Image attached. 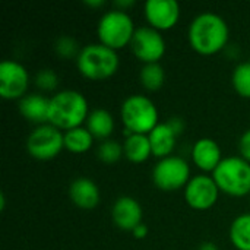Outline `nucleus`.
<instances>
[{"instance_id":"nucleus-26","label":"nucleus","mask_w":250,"mask_h":250,"mask_svg":"<svg viewBox=\"0 0 250 250\" xmlns=\"http://www.w3.org/2000/svg\"><path fill=\"white\" fill-rule=\"evenodd\" d=\"M56 51L62 56V57H73L79 54L81 50H78V44L72 37H62L57 40L56 42Z\"/></svg>"},{"instance_id":"nucleus-20","label":"nucleus","mask_w":250,"mask_h":250,"mask_svg":"<svg viewBox=\"0 0 250 250\" xmlns=\"http://www.w3.org/2000/svg\"><path fill=\"white\" fill-rule=\"evenodd\" d=\"M94 136L86 127H75L64 132V148L73 154H83L91 149Z\"/></svg>"},{"instance_id":"nucleus-6","label":"nucleus","mask_w":250,"mask_h":250,"mask_svg":"<svg viewBox=\"0 0 250 250\" xmlns=\"http://www.w3.org/2000/svg\"><path fill=\"white\" fill-rule=\"evenodd\" d=\"M136 28L132 16L126 10L111 9L105 12L98 22V38L100 42L113 48L120 50L130 44Z\"/></svg>"},{"instance_id":"nucleus-22","label":"nucleus","mask_w":250,"mask_h":250,"mask_svg":"<svg viewBox=\"0 0 250 250\" xmlns=\"http://www.w3.org/2000/svg\"><path fill=\"white\" fill-rule=\"evenodd\" d=\"M139 79L148 91H157L164 85L166 72L160 63H148L142 67Z\"/></svg>"},{"instance_id":"nucleus-27","label":"nucleus","mask_w":250,"mask_h":250,"mask_svg":"<svg viewBox=\"0 0 250 250\" xmlns=\"http://www.w3.org/2000/svg\"><path fill=\"white\" fill-rule=\"evenodd\" d=\"M239 149H240V154L242 157L249 161L250 163V129H248L242 138H240V142H239Z\"/></svg>"},{"instance_id":"nucleus-19","label":"nucleus","mask_w":250,"mask_h":250,"mask_svg":"<svg viewBox=\"0 0 250 250\" xmlns=\"http://www.w3.org/2000/svg\"><path fill=\"white\" fill-rule=\"evenodd\" d=\"M86 129L92 133L94 138L107 141L114 130L113 114L104 108H97L91 111L86 119Z\"/></svg>"},{"instance_id":"nucleus-8","label":"nucleus","mask_w":250,"mask_h":250,"mask_svg":"<svg viewBox=\"0 0 250 250\" xmlns=\"http://www.w3.org/2000/svg\"><path fill=\"white\" fill-rule=\"evenodd\" d=\"M64 148V135L53 125H41L35 127L28 139L26 149L37 160H51Z\"/></svg>"},{"instance_id":"nucleus-17","label":"nucleus","mask_w":250,"mask_h":250,"mask_svg":"<svg viewBox=\"0 0 250 250\" xmlns=\"http://www.w3.org/2000/svg\"><path fill=\"white\" fill-rule=\"evenodd\" d=\"M48 105L50 98L41 94H28L19 100L18 108L26 120L41 126L48 123Z\"/></svg>"},{"instance_id":"nucleus-23","label":"nucleus","mask_w":250,"mask_h":250,"mask_svg":"<svg viewBox=\"0 0 250 250\" xmlns=\"http://www.w3.org/2000/svg\"><path fill=\"white\" fill-rule=\"evenodd\" d=\"M231 82L240 97L250 98V62H243L236 66Z\"/></svg>"},{"instance_id":"nucleus-28","label":"nucleus","mask_w":250,"mask_h":250,"mask_svg":"<svg viewBox=\"0 0 250 250\" xmlns=\"http://www.w3.org/2000/svg\"><path fill=\"white\" fill-rule=\"evenodd\" d=\"M133 236L136 237V239H144V237H146V234H148V227L144 224V223H141L138 227H135L133 229Z\"/></svg>"},{"instance_id":"nucleus-9","label":"nucleus","mask_w":250,"mask_h":250,"mask_svg":"<svg viewBox=\"0 0 250 250\" xmlns=\"http://www.w3.org/2000/svg\"><path fill=\"white\" fill-rule=\"evenodd\" d=\"M133 54L145 64L158 63L166 53V40L161 32L152 26L136 28L130 41Z\"/></svg>"},{"instance_id":"nucleus-25","label":"nucleus","mask_w":250,"mask_h":250,"mask_svg":"<svg viewBox=\"0 0 250 250\" xmlns=\"http://www.w3.org/2000/svg\"><path fill=\"white\" fill-rule=\"evenodd\" d=\"M35 81H37L38 88H41L42 91H53L57 88V83H59V78L56 72L51 69H41L37 73Z\"/></svg>"},{"instance_id":"nucleus-12","label":"nucleus","mask_w":250,"mask_h":250,"mask_svg":"<svg viewBox=\"0 0 250 250\" xmlns=\"http://www.w3.org/2000/svg\"><path fill=\"white\" fill-rule=\"evenodd\" d=\"M144 9L149 26L158 31L173 28L180 18V4L176 0H146Z\"/></svg>"},{"instance_id":"nucleus-11","label":"nucleus","mask_w":250,"mask_h":250,"mask_svg":"<svg viewBox=\"0 0 250 250\" xmlns=\"http://www.w3.org/2000/svg\"><path fill=\"white\" fill-rule=\"evenodd\" d=\"M220 195V189L214 177L207 174L195 176L185 188V198L190 208L198 211L209 209L215 205Z\"/></svg>"},{"instance_id":"nucleus-13","label":"nucleus","mask_w":250,"mask_h":250,"mask_svg":"<svg viewBox=\"0 0 250 250\" xmlns=\"http://www.w3.org/2000/svg\"><path fill=\"white\" fill-rule=\"evenodd\" d=\"M142 215L141 204L132 196H120L111 208L113 223L126 231H133V229L142 223Z\"/></svg>"},{"instance_id":"nucleus-24","label":"nucleus","mask_w":250,"mask_h":250,"mask_svg":"<svg viewBox=\"0 0 250 250\" xmlns=\"http://www.w3.org/2000/svg\"><path fill=\"white\" fill-rule=\"evenodd\" d=\"M123 154V145L117 144L113 139L103 141L98 146V158L105 164H114L122 158Z\"/></svg>"},{"instance_id":"nucleus-16","label":"nucleus","mask_w":250,"mask_h":250,"mask_svg":"<svg viewBox=\"0 0 250 250\" xmlns=\"http://www.w3.org/2000/svg\"><path fill=\"white\" fill-rule=\"evenodd\" d=\"M177 135L179 133L176 132V129L171 126L170 122L158 123L152 129V132L148 135L149 142H151V148H152V155L160 157V158L170 157L176 148Z\"/></svg>"},{"instance_id":"nucleus-14","label":"nucleus","mask_w":250,"mask_h":250,"mask_svg":"<svg viewBox=\"0 0 250 250\" xmlns=\"http://www.w3.org/2000/svg\"><path fill=\"white\" fill-rule=\"evenodd\" d=\"M192 160L202 171H212L223 161L220 145L211 138H201L193 144Z\"/></svg>"},{"instance_id":"nucleus-21","label":"nucleus","mask_w":250,"mask_h":250,"mask_svg":"<svg viewBox=\"0 0 250 250\" xmlns=\"http://www.w3.org/2000/svg\"><path fill=\"white\" fill-rule=\"evenodd\" d=\"M230 240L237 250H250V214L239 215L231 223Z\"/></svg>"},{"instance_id":"nucleus-30","label":"nucleus","mask_w":250,"mask_h":250,"mask_svg":"<svg viewBox=\"0 0 250 250\" xmlns=\"http://www.w3.org/2000/svg\"><path fill=\"white\" fill-rule=\"evenodd\" d=\"M86 4H91V6H101V4H104V1H103V0H100V1H86Z\"/></svg>"},{"instance_id":"nucleus-1","label":"nucleus","mask_w":250,"mask_h":250,"mask_svg":"<svg viewBox=\"0 0 250 250\" xmlns=\"http://www.w3.org/2000/svg\"><path fill=\"white\" fill-rule=\"evenodd\" d=\"M188 37L195 51L209 56L226 47L230 37V29L226 19L218 13L202 12L190 22Z\"/></svg>"},{"instance_id":"nucleus-2","label":"nucleus","mask_w":250,"mask_h":250,"mask_svg":"<svg viewBox=\"0 0 250 250\" xmlns=\"http://www.w3.org/2000/svg\"><path fill=\"white\" fill-rule=\"evenodd\" d=\"M88 101L82 92L76 89H63L50 98L48 125L57 129L70 130L82 126L88 119Z\"/></svg>"},{"instance_id":"nucleus-7","label":"nucleus","mask_w":250,"mask_h":250,"mask_svg":"<svg viewBox=\"0 0 250 250\" xmlns=\"http://www.w3.org/2000/svg\"><path fill=\"white\" fill-rule=\"evenodd\" d=\"M190 179V167L188 161L177 155L161 158L152 170V180L155 186L166 192L186 188Z\"/></svg>"},{"instance_id":"nucleus-10","label":"nucleus","mask_w":250,"mask_h":250,"mask_svg":"<svg viewBox=\"0 0 250 250\" xmlns=\"http://www.w3.org/2000/svg\"><path fill=\"white\" fill-rule=\"evenodd\" d=\"M29 85V75L23 64L16 60L0 63V95L4 100H21Z\"/></svg>"},{"instance_id":"nucleus-15","label":"nucleus","mask_w":250,"mask_h":250,"mask_svg":"<svg viewBox=\"0 0 250 250\" xmlns=\"http://www.w3.org/2000/svg\"><path fill=\"white\" fill-rule=\"evenodd\" d=\"M72 202L82 209H92L100 204V189L88 177H78L69 186Z\"/></svg>"},{"instance_id":"nucleus-5","label":"nucleus","mask_w":250,"mask_h":250,"mask_svg":"<svg viewBox=\"0 0 250 250\" xmlns=\"http://www.w3.org/2000/svg\"><path fill=\"white\" fill-rule=\"evenodd\" d=\"M212 177L220 190L230 196L250 193V163L243 157H226L214 170Z\"/></svg>"},{"instance_id":"nucleus-29","label":"nucleus","mask_w":250,"mask_h":250,"mask_svg":"<svg viewBox=\"0 0 250 250\" xmlns=\"http://www.w3.org/2000/svg\"><path fill=\"white\" fill-rule=\"evenodd\" d=\"M199 250H218V248H217L214 243L207 242V243H204V245H201V246H199Z\"/></svg>"},{"instance_id":"nucleus-18","label":"nucleus","mask_w":250,"mask_h":250,"mask_svg":"<svg viewBox=\"0 0 250 250\" xmlns=\"http://www.w3.org/2000/svg\"><path fill=\"white\" fill-rule=\"evenodd\" d=\"M123 154L132 163H144L152 154L148 135L129 133L123 142Z\"/></svg>"},{"instance_id":"nucleus-3","label":"nucleus","mask_w":250,"mask_h":250,"mask_svg":"<svg viewBox=\"0 0 250 250\" xmlns=\"http://www.w3.org/2000/svg\"><path fill=\"white\" fill-rule=\"evenodd\" d=\"M78 70L88 79L103 81L113 76L119 66L120 59L116 50L101 44H88L81 48L76 57Z\"/></svg>"},{"instance_id":"nucleus-4","label":"nucleus","mask_w":250,"mask_h":250,"mask_svg":"<svg viewBox=\"0 0 250 250\" xmlns=\"http://www.w3.org/2000/svg\"><path fill=\"white\" fill-rule=\"evenodd\" d=\"M120 114L129 133L149 135L158 125V110L154 101L141 94L127 97L122 104Z\"/></svg>"}]
</instances>
